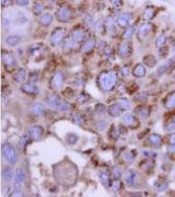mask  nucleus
I'll return each instance as SVG.
<instances>
[{"instance_id":"obj_1","label":"nucleus","mask_w":175,"mask_h":197,"mask_svg":"<svg viewBox=\"0 0 175 197\" xmlns=\"http://www.w3.org/2000/svg\"><path fill=\"white\" fill-rule=\"evenodd\" d=\"M53 175L58 183L64 186L71 187L77 181L78 171L72 162L64 160L55 166Z\"/></svg>"},{"instance_id":"obj_2","label":"nucleus","mask_w":175,"mask_h":197,"mask_svg":"<svg viewBox=\"0 0 175 197\" xmlns=\"http://www.w3.org/2000/svg\"><path fill=\"white\" fill-rule=\"evenodd\" d=\"M117 80V74L113 72H102L98 78V82L100 88L105 91H110L114 88Z\"/></svg>"},{"instance_id":"obj_3","label":"nucleus","mask_w":175,"mask_h":197,"mask_svg":"<svg viewBox=\"0 0 175 197\" xmlns=\"http://www.w3.org/2000/svg\"><path fill=\"white\" fill-rule=\"evenodd\" d=\"M49 105L51 107L62 112H66L71 108L70 104L63 101L58 95H52L49 98Z\"/></svg>"},{"instance_id":"obj_4","label":"nucleus","mask_w":175,"mask_h":197,"mask_svg":"<svg viewBox=\"0 0 175 197\" xmlns=\"http://www.w3.org/2000/svg\"><path fill=\"white\" fill-rule=\"evenodd\" d=\"M1 150L5 159L10 164H15L17 161V156L13 146L9 143H5L3 145Z\"/></svg>"},{"instance_id":"obj_5","label":"nucleus","mask_w":175,"mask_h":197,"mask_svg":"<svg viewBox=\"0 0 175 197\" xmlns=\"http://www.w3.org/2000/svg\"><path fill=\"white\" fill-rule=\"evenodd\" d=\"M72 13L68 8L62 7L57 10L56 12V18L58 21L62 22H66L69 21L72 19Z\"/></svg>"},{"instance_id":"obj_6","label":"nucleus","mask_w":175,"mask_h":197,"mask_svg":"<svg viewBox=\"0 0 175 197\" xmlns=\"http://www.w3.org/2000/svg\"><path fill=\"white\" fill-rule=\"evenodd\" d=\"M66 34V30L64 29L58 28L53 31L51 36V42L54 46H56L60 43Z\"/></svg>"},{"instance_id":"obj_7","label":"nucleus","mask_w":175,"mask_h":197,"mask_svg":"<svg viewBox=\"0 0 175 197\" xmlns=\"http://www.w3.org/2000/svg\"><path fill=\"white\" fill-rule=\"evenodd\" d=\"M131 47L128 42L121 44L118 47V53H119L120 57L123 59L129 57L131 55Z\"/></svg>"},{"instance_id":"obj_8","label":"nucleus","mask_w":175,"mask_h":197,"mask_svg":"<svg viewBox=\"0 0 175 197\" xmlns=\"http://www.w3.org/2000/svg\"><path fill=\"white\" fill-rule=\"evenodd\" d=\"M153 29V25L149 22L144 23L139 28L138 32V37L139 39H143L147 36Z\"/></svg>"},{"instance_id":"obj_9","label":"nucleus","mask_w":175,"mask_h":197,"mask_svg":"<svg viewBox=\"0 0 175 197\" xmlns=\"http://www.w3.org/2000/svg\"><path fill=\"white\" fill-rule=\"evenodd\" d=\"M43 128L40 126H35L28 129V133L33 139L39 140L41 139L43 134Z\"/></svg>"},{"instance_id":"obj_10","label":"nucleus","mask_w":175,"mask_h":197,"mask_svg":"<svg viewBox=\"0 0 175 197\" xmlns=\"http://www.w3.org/2000/svg\"><path fill=\"white\" fill-rule=\"evenodd\" d=\"M21 89L25 94L28 95H37L39 94V88L37 86L32 84H22Z\"/></svg>"},{"instance_id":"obj_11","label":"nucleus","mask_w":175,"mask_h":197,"mask_svg":"<svg viewBox=\"0 0 175 197\" xmlns=\"http://www.w3.org/2000/svg\"><path fill=\"white\" fill-rule=\"evenodd\" d=\"M131 18V14L129 13H123L118 16L117 22V24L121 28H125L127 26L130 19Z\"/></svg>"},{"instance_id":"obj_12","label":"nucleus","mask_w":175,"mask_h":197,"mask_svg":"<svg viewBox=\"0 0 175 197\" xmlns=\"http://www.w3.org/2000/svg\"><path fill=\"white\" fill-rule=\"evenodd\" d=\"M146 74V70L142 64H137L132 70V74L137 78H143Z\"/></svg>"},{"instance_id":"obj_13","label":"nucleus","mask_w":175,"mask_h":197,"mask_svg":"<svg viewBox=\"0 0 175 197\" xmlns=\"http://www.w3.org/2000/svg\"><path fill=\"white\" fill-rule=\"evenodd\" d=\"M1 59L3 63L7 66H14L16 64V59L8 53H3Z\"/></svg>"},{"instance_id":"obj_14","label":"nucleus","mask_w":175,"mask_h":197,"mask_svg":"<svg viewBox=\"0 0 175 197\" xmlns=\"http://www.w3.org/2000/svg\"><path fill=\"white\" fill-rule=\"evenodd\" d=\"M174 63H175V59H174V57L173 59H169V60L166 61L164 64H162V65L157 69V72L158 73V74L162 75L163 74H165V73L169 70V69L171 68V66L173 65Z\"/></svg>"},{"instance_id":"obj_15","label":"nucleus","mask_w":175,"mask_h":197,"mask_svg":"<svg viewBox=\"0 0 175 197\" xmlns=\"http://www.w3.org/2000/svg\"><path fill=\"white\" fill-rule=\"evenodd\" d=\"M63 82V76L60 72H56L52 78L53 87L58 88L61 87Z\"/></svg>"},{"instance_id":"obj_16","label":"nucleus","mask_w":175,"mask_h":197,"mask_svg":"<svg viewBox=\"0 0 175 197\" xmlns=\"http://www.w3.org/2000/svg\"><path fill=\"white\" fill-rule=\"evenodd\" d=\"M143 62L145 65L149 68H154L157 64V59L153 55H147L143 59Z\"/></svg>"},{"instance_id":"obj_17","label":"nucleus","mask_w":175,"mask_h":197,"mask_svg":"<svg viewBox=\"0 0 175 197\" xmlns=\"http://www.w3.org/2000/svg\"><path fill=\"white\" fill-rule=\"evenodd\" d=\"M121 110H122V108L120 107L119 105L113 104V105H110L108 107V113L112 117H117L120 115Z\"/></svg>"},{"instance_id":"obj_18","label":"nucleus","mask_w":175,"mask_h":197,"mask_svg":"<svg viewBox=\"0 0 175 197\" xmlns=\"http://www.w3.org/2000/svg\"><path fill=\"white\" fill-rule=\"evenodd\" d=\"M53 20V16L51 15L50 13H46L41 16L40 19H39V24H40L41 26H48L49 25L51 24Z\"/></svg>"},{"instance_id":"obj_19","label":"nucleus","mask_w":175,"mask_h":197,"mask_svg":"<svg viewBox=\"0 0 175 197\" xmlns=\"http://www.w3.org/2000/svg\"><path fill=\"white\" fill-rule=\"evenodd\" d=\"M25 174L21 168H18L15 172V185L16 187L21 185L24 181Z\"/></svg>"},{"instance_id":"obj_20","label":"nucleus","mask_w":175,"mask_h":197,"mask_svg":"<svg viewBox=\"0 0 175 197\" xmlns=\"http://www.w3.org/2000/svg\"><path fill=\"white\" fill-rule=\"evenodd\" d=\"M95 45V41L93 39H89L87 40L81 47V51L83 53H86L91 50L94 47Z\"/></svg>"},{"instance_id":"obj_21","label":"nucleus","mask_w":175,"mask_h":197,"mask_svg":"<svg viewBox=\"0 0 175 197\" xmlns=\"http://www.w3.org/2000/svg\"><path fill=\"white\" fill-rule=\"evenodd\" d=\"M21 41V38L18 36H8L5 39V42L8 46L11 47H15L19 44Z\"/></svg>"},{"instance_id":"obj_22","label":"nucleus","mask_w":175,"mask_h":197,"mask_svg":"<svg viewBox=\"0 0 175 197\" xmlns=\"http://www.w3.org/2000/svg\"><path fill=\"white\" fill-rule=\"evenodd\" d=\"M123 120L125 124L131 126H131H136L137 123V120L136 118L132 116V115L129 114H125L123 118Z\"/></svg>"},{"instance_id":"obj_23","label":"nucleus","mask_w":175,"mask_h":197,"mask_svg":"<svg viewBox=\"0 0 175 197\" xmlns=\"http://www.w3.org/2000/svg\"><path fill=\"white\" fill-rule=\"evenodd\" d=\"M155 15V11L152 7H148L143 13V19L145 21H150Z\"/></svg>"},{"instance_id":"obj_24","label":"nucleus","mask_w":175,"mask_h":197,"mask_svg":"<svg viewBox=\"0 0 175 197\" xmlns=\"http://www.w3.org/2000/svg\"><path fill=\"white\" fill-rule=\"evenodd\" d=\"M72 38L75 41H80L85 37V32L84 31L80 29L75 30L72 33Z\"/></svg>"},{"instance_id":"obj_25","label":"nucleus","mask_w":175,"mask_h":197,"mask_svg":"<svg viewBox=\"0 0 175 197\" xmlns=\"http://www.w3.org/2000/svg\"><path fill=\"white\" fill-rule=\"evenodd\" d=\"M13 170L9 167L5 168L4 172H3V177L6 181H11L13 178Z\"/></svg>"},{"instance_id":"obj_26","label":"nucleus","mask_w":175,"mask_h":197,"mask_svg":"<svg viewBox=\"0 0 175 197\" xmlns=\"http://www.w3.org/2000/svg\"><path fill=\"white\" fill-rule=\"evenodd\" d=\"M14 78H15V80L18 83H21L22 81H24L25 80V78H26V71H25V70L23 69H20L18 72L15 74Z\"/></svg>"},{"instance_id":"obj_27","label":"nucleus","mask_w":175,"mask_h":197,"mask_svg":"<svg viewBox=\"0 0 175 197\" xmlns=\"http://www.w3.org/2000/svg\"><path fill=\"white\" fill-rule=\"evenodd\" d=\"M32 112L36 115H41L43 112V106L40 103H35L32 106Z\"/></svg>"},{"instance_id":"obj_28","label":"nucleus","mask_w":175,"mask_h":197,"mask_svg":"<svg viewBox=\"0 0 175 197\" xmlns=\"http://www.w3.org/2000/svg\"><path fill=\"white\" fill-rule=\"evenodd\" d=\"M100 179L104 186L108 187L110 185V176L109 174L106 171H102L100 175Z\"/></svg>"},{"instance_id":"obj_29","label":"nucleus","mask_w":175,"mask_h":197,"mask_svg":"<svg viewBox=\"0 0 175 197\" xmlns=\"http://www.w3.org/2000/svg\"><path fill=\"white\" fill-rule=\"evenodd\" d=\"M149 141L154 145H159L161 142V138L157 134H152L149 137Z\"/></svg>"},{"instance_id":"obj_30","label":"nucleus","mask_w":175,"mask_h":197,"mask_svg":"<svg viewBox=\"0 0 175 197\" xmlns=\"http://www.w3.org/2000/svg\"><path fill=\"white\" fill-rule=\"evenodd\" d=\"M135 31V27L134 26H130L126 29L125 32L123 34V38L124 39H129L132 38V35L134 34Z\"/></svg>"},{"instance_id":"obj_31","label":"nucleus","mask_w":175,"mask_h":197,"mask_svg":"<svg viewBox=\"0 0 175 197\" xmlns=\"http://www.w3.org/2000/svg\"><path fill=\"white\" fill-rule=\"evenodd\" d=\"M78 139V136L75 133H68L67 135L66 140L67 143H68L70 145H74L77 142Z\"/></svg>"},{"instance_id":"obj_32","label":"nucleus","mask_w":175,"mask_h":197,"mask_svg":"<svg viewBox=\"0 0 175 197\" xmlns=\"http://www.w3.org/2000/svg\"><path fill=\"white\" fill-rule=\"evenodd\" d=\"M165 106L166 108H169L174 107L175 106V94L171 95V96L169 97L167 100L166 101Z\"/></svg>"},{"instance_id":"obj_33","label":"nucleus","mask_w":175,"mask_h":197,"mask_svg":"<svg viewBox=\"0 0 175 197\" xmlns=\"http://www.w3.org/2000/svg\"><path fill=\"white\" fill-rule=\"evenodd\" d=\"M118 105L120 106V107L122 110H127L131 106V104L129 102V101L126 98H121L118 102Z\"/></svg>"},{"instance_id":"obj_34","label":"nucleus","mask_w":175,"mask_h":197,"mask_svg":"<svg viewBox=\"0 0 175 197\" xmlns=\"http://www.w3.org/2000/svg\"><path fill=\"white\" fill-rule=\"evenodd\" d=\"M44 9H45V5L41 4V3H38V4H36L34 6H33V11L35 14L38 15V14H40L42 11L44 10Z\"/></svg>"},{"instance_id":"obj_35","label":"nucleus","mask_w":175,"mask_h":197,"mask_svg":"<svg viewBox=\"0 0 175 197\" xmlns=\"http://www.w3.org/2000/svg\"><path fill=\"white\" fill-rule=\"evenodd\" d=\"M166 41V38L165 37V36L164 35H161L159 37H158L156 41V46L157 47H160L163 46Z\"/></svg>"},{"instance_id":"obj_36","label":"nucleus","mask_w":175,"mask_h":197,"mask_svg":"<svg viewBox=\"0 0 175 197\" xmlns=\"http://www.w3.org/2000/svg\"><path fill=\"white\" fill-rule=\"evenodd\" d=\"M112 173H113V176H114L115 179H119L121 177V176H122V173H121L120 169L117 166H115L113 168Z\"/></svg>"},{"instance_id":"obj_37","label":"nucleus","mask_w":175,"mask_h":197,"mask_svg":"<svg viewBox=\"0 0 175 197\" xmlns=\"http://www.w3.org/2000/svg\"><path fill=\"white\" fill-rule=\"evenodd\" d=\"M137 113L142 117H147L149 114V111L148 108L142 107L138 109Z\"/></svg>"},{"instance_id":"obj_38","label":"nucleus","mask_w":175,"mask_h":197,"mask_svg":"<svg viewBox=\"0 0 175 197\" xmlns=\"http://www.w3.org/2000/svg\"><path fill=\"white\" fill-rule=\"evenodd\" d=\"M96 112H98L99 114L104 113L106 111V106H104L103 104H98V105L96 106Z\"/></svg>"},{"instance_id":"obj_39","label":"nucleus","mask_w":175,"mask_h":197,"mask_svg":"<svg viewBox=\"0 0 175 197\" xmlns=\"http://www.w3.org/2000/svg\"><path fill=\"white\" fill-rule=\"evenodd\" d=\"M169 51V50L168 47H161L159 49V54L161 56V57H165L168 55Z\"/></svg>"},{"instance_id":"obj_40","label":"nucleus","mask_w":175,"mask_h":197,"mask_svg":"<svg viewBox=\"0 0 175 197\" xmlns=\"http://www.w3.org/2000/svg\"><path fill=\"white\" fill-rule=\"evenodd\" d=\"M110 1L113 6L116 8L120 7L123 4L122 0H110Z\"/></svg>"},{"instance_id":"obj_41","label":"nucleus","mask_w":175,"mask_h":197,"mask_svg":"<svg viewBox=\"0 0 175 197\" xmlns=\"http://www.w3.org/2000/svg\"><path fill=\"white\" fill-rule=\"evenodd\" d=\"M135 177H136V174H135L134 173H131V174H130L129 177H127V181L129 184L132 185V183H134Z\"/></svg>"},{"instance_id":"obj_42","label":"nucleus","mask_w":175,"mask_h":197,"mask_svg":"<svg viewBox=\"0 0 175 197\" xmlns=\"http://www.w3.org/2000/svg\"><path fill=\"white\" fill-rule=\"evenodd\" d=\"M10 196H24V193L19 189H15L12 193L10 194Z\"/></svg>"},{"instance_id":"obj_43","label":"nucleus","mask_w":175,"mask_h":197,"mask_svg":"<svg viewBox=\"0 0 175 197\" xmlns=\"http://www.w3.org/2000/svg\"><path fill=\"white\" fill-rule=\"evenodd\" d=\"M167 129L169 131H173L175 129V118L169 123L167 126Z\"/></svg>"},{"instance_id":"obj_44","label":"nucleus","mask_w":175,"mask_h":197,"mask_svg":"<svg viewBox=\"0 0 175 197\" xmlns=\"http://www.w3.org/2000/svg\"><path fill=\"white\" fill-rule=\"evenodd\" d=\"M16 4L19 6H25L29 3V0H16Z\"/></svg>"},{"instance_id":"obj_45","label":"nucleus","mask_w":175,"mask_h":197,"mask_svg":"<svg viewBox=\"0 0 175 197\" xmlns=\"http://www.w3.org/2000/svg\"><path fill=\"white\" fill-rule=\"evenodd\" d=\"M89 99V97L86 95H81L80 97H78V102H85V101H88Z\"/></svg>"},{"instance_id":"obj_46","label":"nucleus","mask_w":175,"mask_h":197,"mask_svg":"<svg viewBox=\"0 0 175 197\" xmlns=\"http://www.w3.org/2000/svg\"><path fill=\"white\" fill-rule=\"evenodd\" d=\"M121 73H122V74L123 76H128L129 74V69L128 68V66H123V68L121 69Z\"/></svg>"},{"instance_id":"obj_47","label":"nucleus","mask_w":175,"mask_h":197,"mask_svg":"<svg viewBox=\"0 0 175 197\" xmlns=\"http://www.w3.org/2000/svg\"><path fill=\"white\" fill-rule=\"evenodd\" d=\"M73 45H74V41H72V40H70V39L66 41L64 43V46H65V47H66V48H68V47H72Z\"/></svg>"},{"instance_id":"obj_48","label":"nucleus","mask_w":175,"mask_h":197,"mask_svg":"<svg viewBox=\"0 0 175 197\" xmlns=\"http://www.w3.org/2000/svg\"><path fill=\"white\" fill-rule=\"evenodd\" d=\"M167 151L169 153H175V144H171L169 145L167 147Z\"/></svg>"},{"instance_id":"obj_49","label":"nucleus","mask_w":175,"mask_h":197,"mask_svg":"<svg viewBox=\"0 0 175 197\" xmlns=\"http://www.w3.org/2000/svg\"><path fill=\"white\" fill-rule=\"evenodd\" d=\"M125 158L126 160H134V156L132 155L131 153H127L125 154Z\"/></svg>"},{"instance_id":"obj_50","label":"nucleus","mask_w":175,"mask_h":197,"mask_svg":"<svg viewBox=\"0 0 175 197\" xmlns=\"http://www.w3.org/2000/svg\"><path fill=\"white\" fill-rule=\"evenodd\" d=\"M11 0H1V5L3 6H9L11 4Z\"/></svg>"},{"instance_id":"obj_51","label":"nucleus","mask_w":175,"mask_h":197,"mask_svg":"<svg viewBox=\"0 0 175 197\" xmlns=\"http://www.w3.org/2000/svg\"><path fill=\"white\" fill-rule=\"evenodd\" d=\"M171 141L173 142V143H175V133L173 134V136H171Z\"/></svg>"}]
</instances>
